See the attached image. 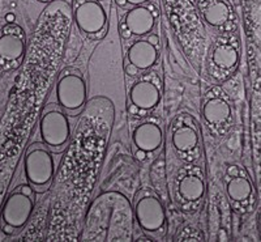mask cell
Segmentation results:
<instances>
[{"label":"cell","mask_w":261,"mask_h":242,"mask_svg":"<svg viewBox=\"0 0 261 242\" xmlns=\"http://www.w3.org/2000/svg\"><path fill=\"white\" fill-rule=\"evenodd\" d=\"M73 18L79 29L89 37L105 34L109 21L101 0H73Z\"/></svg>","instance_id":"2"},{"label":"cell","mask_w":261,"mask_h":242,"mask_svg":"<svg viewBox=\"0 0 261 242\" xmlns=\"http://www.w3.org/2000/svg\"><path fill=\"white\" fill-rule=\"evenodd\" d=\"M24 166L25 176L32 185L41 187L50 183L55 173V162L48 146L33 144L25 156Z\"/></svg>","instance_id":"4"},{"label":"cell","mask_w":261,"mask_h":242,"mask_svg":"<svg viewBox=\"0 0 261 242\" xmlns=\"http://www.w3.org/2000/svg\"><path fill=\"white\" fill-rule=\"evenodd\" d=\"M58 104L65 111H77L85 105L88 88L81 71L65 68L58 79L55 88Z\"/></svg>","instance_id":"1"},{"label":"cell","mask_w":261,"mask_h":242,"mask_svg":"<svg viewBox=\"0 0 261 242\" xmlns=\"http://www.w3.org/2000/svg\"><path fill=\"white\" fill-rule=\"evenodd\" d=\"M231 108L225 99L221 97H212L206 100L202 106V115L205 120L212 126H218L225 123L230 118Z\"/></svg>","instance_id":"13"},{"label":"cell","mask_w":261,"mask_h":242,"mask_svg":"<svg viewBox=\"0 0 261 242\" xmlns=\"http://www.w3.org/2000/svg\"><path fill=\"white\" fill-rule=\"evenodd\" d=\"M212 59L218 68L231 69L238 63V51L227 42H218L213 49Z\"/></svg>","instance_id":"15"},{"label":"cell","mask_w":261,"mask_h":242,"mask_svg":"<svg viewBox=\"0 0 261 242\" xmlns=\"http://www.w3.org/2000/svg\"><path fill=\"white\" fill-rule=\"evenodd\" d=\"M25 53V34L22 28L8 24L0 32V60L6 63L17 62Z\"/></svg>","instance_id":"10"},{"label":"cell","mask_w":261,"mask_h":242,"mask_svg":"<svg viewBox=\"0 0 261 242\" xmlns=\"http://www.w3.org/2000/svg\"><path fill=\"white\" fill-rule=\"evenodd\" d=\"M135 215L139 227L146 233H158L165 228V207L153 191L140 192L135 204Z\"/></svg>","instance_id":"6"},{"label":"cell","mask_w":261,"mask_h":242,"mask_svg":"<svg viewBox=\"0 0 261 242\" xmlns=\"http://www.w3.org/2000/svg\"><path fill=\"white\" fill-rule=\"evenodd\" d=\"M200 11L205 22L213 28H221L230 20L231 9L225 0H200Z\"/></svg>","instance_id":"12"},{"label":"cell","mask_w":261,"mask_h":242,"mask_svg":"<svg viewBox=\"0 0 261 242\" xmlns=\"http://www.w3.org/2000/svg\"><path fill=\"white\" fill-rule=\"evenodd\" d=\"M228 197L234 202H243L248 199L251 192H252V186L249 181L244 177H234L228 181L226 186Z\"/></svg>","instance_id":"17"},{"label":"cell","mask_w":261,"mask_h":242,"mask_svg":"<svg viewBox=\"0 0 261 242\" xmlns=\"http://www.w3.org/2000/svg\"><path fill=\"white\" fill-rule=\"evenodd\" d=\"M34 208L32 190L29 186H22L20 191L8 197L3 207V222L12 229H20L29 222Z\"/></svg>","instance_id":"8"},{"label":"cell","mask_w":261,"mask_h":242,"mask_svg":"<svg viewBox=\"0 0 261 242\" xmlns=\"http://www.w3.org/2000/svg\"><path fill=\"white\" fill-rule=\"evenodd\" d=\"M172 143L175 148L181 152H190L199 143V134L193 127L181 126L172 134Z\"/></svg>","instance_id":"16"},{"label":"cell","mask_w":261,"mask_h":242,"mask_svg":"<svg viewBox=\"0 0 261 242\" xmlns=\"http://www.w3.org/2000/svg\"><path fill=\"white\" fill-rule=\"evenodd\" d=\"M160 57V43L157 36L134 38L127 47V74L136 75L139 71H148L155 66Z\"/></svg>","instance_id":"5"},{"label":"cell","mask_w":261,"mask_h":242,"mask_svg":"<svg viewBox=\"0 0 261 242\" xmlns=\"http://www.w3.org/2000/svg\"><path fill=\"white\" fill-rule=\"evenodd\" d=\"M204 192L205 183L199 174H188L179 182V195L188 203L200 201Z\"/></svg>","instance_id":"14"},{"label":"cell","mask_w":261,"mask_h":242,"mask_svg":"<svg viewBox=\"0 0 261 242\" xmlns=\"http://www.w3.org/2000/svg\"><path fill=\"white\" fill-rule=\"evenodd\" d=\"M162 90L160 80L153 79L151 75H145L135 81L128 92V99L132 106L139 110L149 111L155 109L160 105Z\"/></svg>","instance_id":"9"},{"label":"cell","mask_w":261,"mask_h":242,"mask_svg":"<svg viewBox=\"0 0 261 242\" xmlns=\"http://www.w3.org/2000/svg\"><path fill=\"white\" fill-rule=\"evenodd\" d=\"M132 140L137 150L143 152H154L162 146L163 132L161 126L154 122H144L134 130Z\"/></svg>","instance_id":"11"},{"label":"cell","mask_w":261,"mask_h":242,"mask_svg":"<svg viewBox=\"0 0 261 242\" xmlns=\"http://www.w3.org/2000/svg\"><path fill=\"white\" fill-rule=\"evenodd\" d=\"M157 20L158 8L151 2L125 9V13L122 18L123 37L140 38V37L149 36L154 30Z\"/></svg>","instance_id":"7"},{"label":"cell","mask_w":261,"mask_h":242,"mask_svg":"<svg viewBox=\"0 0 261 242\" xmlns=\"http://www.w3.org/2000/svg\"><path fill=\"white\" fill-rule=\"evenodd\" d=\"M42 140L53 150H62L71 138V123L62 106H50L39 123Z\"/></svg>","instance_id":"3"},{"label":"cell","mask_w":261,"mask_h":242,"mask_svg":"<svg viewBox=\"0 0 261 242\" xmlns=\"http://www.w3.org/2000/svg\"><path fill=\"white\" fill-rule=\"evenodd\" d=\"M39 2H42V3H47V2H51V0H39Z\"/></svg>","instance_id":"19"},{"label":"cell","mask_w":261,"mask_h":242,"mask_svg":"<svg viewBox=\"0 0 261 242\" xmlns=\"http://www.w3.org/2000/svg\"><path fill=\"white\" fill-rule=\"evenodd\" d=\"M151 0H116V4H118L120 8H132V7L136 6H141V4H146L150 3Z\"/></svg>","instance_id":"18"}]
</instances>
